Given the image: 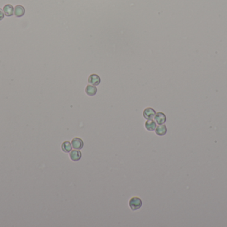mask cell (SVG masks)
<instances>
[{"instance_id":"10","label":"cell","mask_w":227,"mask_h":227,"mask_svg":"<svg viewBox=\"0 0 227 227\" xmlns=\"http://www.w3.org/2000/svg\"><path fill=\"white\" fill-rule=\"evenodd\" d=\"M14 14L17 18H21L25 14V8L22 5H18L15 8Z\"/></svg>"},{"instance_id":"11","label":"cell","mask_w":227,"mask_h":227,"mask_svg":"<svg viewBox=\"0 0 227 227\" xmlns=\"http://www.w3.org/2000/svg\"><path fill=\"white\" fill-rule=\"evenodd\" d=\"M61 148H62V151H63V152H65L66 153H70L71 151H72V147L71 143H70L68 141H65V142L62 143Z\"/></svg>"},{"instance_id":"13","label":"cell","mask_w":227,"mask_h":227,"mask_svg":"<svg viewBox=\"0 0 227 227\" xmlns=\"http://www.w3.org/2000/svg\"><path fill=\"white\" fill-rule=\"evenodd\" d=\"M4 18V13L3 12L2 9H0V21L2 20Z\"/></svg>"},{"instance_id":"1","label":"cell","mask_w":227,"mask_h":227,"mask_svg":"<svg viewBox=\"0 0 227 227\" xmlns=\"http://www.w3.org/2000/svg\"><path fill=\"white\" fill-rule=\"evenodd\" d=\"M129 206L132 211L139 210L142 206V200L137 196H133L129 200Z\"/></svg>"},{"instance_id":"4","label":"cell","mask_w":227,"mask_h":227,"mask_svg":"<svg viewBox=\"0 0 227 227\" xmlns=\"http://www.w3.org/2000/svg\"><path fill=\"white\" fill-rule=\"evenodd\" d=\"M69 157H70L71 161H74V162H77V161L80 160L82 157V153L80 152V150H72L69 153Z\"/></svg>"},{"instance_id":"3","label":"cell","mask_w":227,"mask_h":227,"mask_svg":"<svg viewBox=\"0 0 227 227\" xmlns=\"http://www.w3.org/2000/svg\"><path fill=\"white\" fill-rule=\"evenodd\" d=\"M156 112L153 108L147 107L144 109L143 112V115L145 119L147 120H150L153 119L154 117L156 115Z\"/></svg>"},{"instance_id":"12","label":"cell","mask_w":227,"mask_h":227,"mask_svg":"<svg viewBox=\"0 0 227 227\" xmlns=\"http://www.w3.org/2000/svg\"><path fill=\"white\" fill-rule=\"evenodd\" d=\"M4 13L6 16H8V17L12 16L14 15V7L10 4L5 5L4 7Z\"/></svg>"},{"instance_id":"8","label":"cell","mask_w":227,"mask_h":227,"mask_svg":"<svg viewBox=\"0 0 227 227\" xmlns=\"http://www.w3.org/2000/svg\"><path fill=\"white\" fill-rule=\"evenodd\" d=\"M167 127L164 124L159 125V126L156 127L155 129V132L157 135L158 136H163L167 133Z\"/></svg>"},{"instance_id":"2","label":"cell","mask_w":227,"mask_h":227,"mask_svg":"<svg viewBox=\"0 0 227 227\" xmlns=\"http://www.w3.org/2000/svg\"><path fill=\"white\" fill-rule=\"evenodd\" d=\"M72 147L74 149L80 150L84 147V142L79 137H74L71 141Z\"/></svg>"},{"instance_id":"7","label":"cell","mask_w":227,"mask_h":227,"mask_svg":"<svg viewBox=\"0 0 227 227\" xmlns=\"http://www.w3.org/2000/svg\"><path fill=\"white\" fill-rule=\"evenodd\" d=\"M98 91V89L96 87H95L94 85H88L85 88V93H86L88 96L93 97L96 94Z\"/></svg>"},{"instance_id":"9","label":"cell","mask_w":227,"mask_h":227,"mask_svg":"<svg viewBox=\"0 0 227 227\" xmlns=\"http://www.w3.org/2000/svg\"><path fill=\"white\" fill-rule=\"evenodd\" d=\"M156 122L153 119L147 120L146 123H145V127L146 129L148 131H155L156 128L157 127Z\"/></svg>"},{"instance_id":"5","label":"cell","mask_w":227,"mask_h":227,"mask_svg":"<svg viewBox=\"0 0 227 227\" xmlns=\"http://www.w3.org/2000/svg\"><path fill=\"white\" fill-rule=\"evenodd\" d=\"M154 119L157 124L162 125L166 123V116L162 112H157L156 113V115L154 117Z\"/></svg>"},{"instance_id":"6","label":"cell","mask_w":227,"mask_h":227,"mask_svg":"<svg viewBox=\"0 0 227 227\" xmlns=\"http://www.w3.org/2000/svg\"><path fill=\"white\" fill-rule=\"evenodd\" d=\"M100 78L96 74H92L90 75L89 77H88V83L90 85H94V86H97V85L100 83Z\"/></svg>"}]
</instances>
